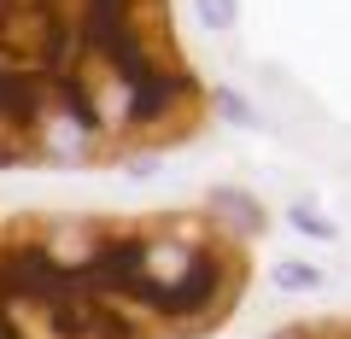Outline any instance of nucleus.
<instances>
[{
  "label": "nucleus",
  "instance_id": "1",
  "mask_svg": "<svg viewBox=\"0 0 351 339\" xmlns=\"http://www.w3.org/2000/svg\"><path fill=\"white\" fill-rule=\"evenodd\" d=\"M228 275L240 281V264L228 269L223 246H182L176 269H158V275L141 287V310H152L158 322H211L217 304L228 292Z\"/></svg>",
  "mask_w": 351,
  "mask_h": 339
},
{
  "label": "nucleus",
  "instance_id": "2",
  "mask_svg": "<svg viewBox=\"0 0 351 339\" xmlns=\"http://www.w3.org/2000/svg\"><path fill=\"white\" fill-rule=\"evenodd\" d=\"M41 316H47L53 339H141V322L123 316L112 299H59Z\"/></svg>",
  "mask_w": 351,
  "mask_h": 339
},
{
  "label": "nucleus",
  "instance_id": "3",
  "mask_svg": "<svg viewBox=\"0 0 351 339\" xmlns=\"http://www.w3.org/2000/svg\"><path fill=\"white\" fill-rule=\"evenodd\" d=\"M182 105H193V76L182 71V64H164V71H152L141 88H129V112L123 117L135 129H152L170 112H182Z\"/></svg>",
  "mask_w": 351,
  "mask_h": 339
},
{
  "label": "nucleus",
  "instance_id": "4",
  "mask_svg": "<svg viewBox=\"0 0 351 339\" xmlns=\"http://www.w3.org/2000/svg\"><path fill=\"white\" fill-rule=\"evenodd\" d=\"M217 211H223V216H240L246 234H258V228H263V211L246 199V193H217Z\"/></svg>",
  "mask_w": 351,
  "mask_h": 339
},
{
  "label": "nucleus",
  "instance_id": "5",
  "mask_svg": "<svg viewBox=\"0 0 351 339\" xmlns=\"http://www.w3.org/2000/svg\"><path fill=\"white\" fill-rule=\"evenodd\" d=\"M276 287H281V292H316V287H322V269H311V264H281V269H276Z\"/></svg>",
  "mask_w": 351,
  "mask_h": 339
},
{
  "label": "nucleus",
  "instance_id": "6",
  "mask_svg": "<svg viewBox=\"0 0 351 339\" xmlns=\"http://www.w3.org/2000/svg\"><path fill=\"white\" fill-rule=\"evenodd\" d=\"M193 18H199L205 29H228L240 18V0H193Z\"/></svg>",
  "mask_w": 351,
  "mask_h": 339
},
{
  "label": "nucleus",
  "instance_id": "7",
  "mask_svg": "<svg viewBox=\"0 0 351 339\" xmlns=\"http://www.w3.org/2000/svg\"><path fill=\"white\" fill-rule=\"evenodd\" d=\"M287 223L299 228V234H311V240H334V234H339V228L328 223V216H316L311 205H293V211H287Z\"/></svg>",
  "mask_w": 351,
  "mask_h": 339
},
{
  "label": "nucleus",
  "instance_id": "8",
  "mask_svg": "<svg viewBox=\"0 0 351 339\" xmlns=\"http://www.w3.org/2000/svg\"><path fill=\"white\" fill-rule=\"evenodd\" d=\"M82 12H94V18H129V12H135V0H82Z\"/></svg>",
  "mask_w": 351,
  "mask_h": 339
},
{
  "label": "nucleus",
  "instance_id": "9",
  "mask_svg": "<svg viewBox=\"0 0 351 339\" xmlns=\"http://www.w3.org/2000/svg\"><path fill=\"white\" fill-rule=\"evenodd\" d=\"M223 112H228V117H234V123H258V117H252V105H246V100H240V94H228V100H223Z\"/></svg>",
  "mask_w": 351,
  "mask_h": 339
},
{
  "label": "nucleus",
  "instance_id": "10",
  "mask_svg": "<svg viewBox=\"0 0 351 339\" xmlns=\"http://www.w3.org/2000/svg\"><path fill=\"white\" fill-rule=\"evenodd\" d=\"M0 339H24V327H18L12 310H0Z\"/></svg>",
  "mask_w": 351,
  "mask_h": 339
}]
</instances>
